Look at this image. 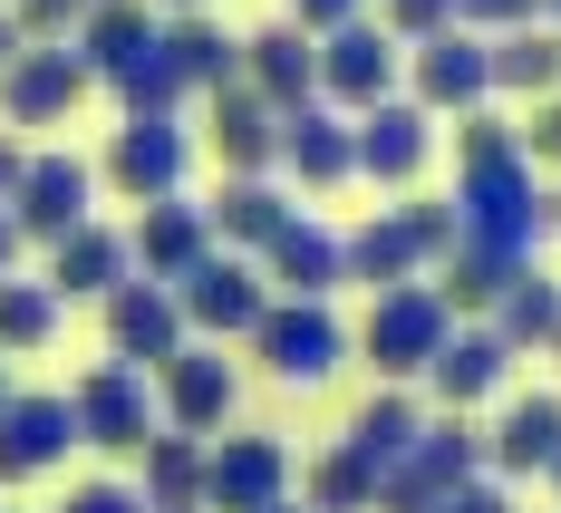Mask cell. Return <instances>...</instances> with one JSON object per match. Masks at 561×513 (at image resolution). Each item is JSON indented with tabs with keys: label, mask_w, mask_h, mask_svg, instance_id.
<instances>
[{
	"label": "cell",
	"mask_w": 561,
	"mask_h": 513,
	"mask_svg": "<svg viewBox=\"0 0 561 513\" xmlns=\"http://www.w3.org/2000/svg\"><path fill=\"white\" fill-rule=\"evenodd\" d=\"M252 349H262V368L280 388H330L339 358H348V330H339L330 300H280L272 290V310L252 320Z\"/></svg>",
	"instance_id": "cell-7"
},
{
	"label": "cell",
	"mask_w": 561,
	"mask_h": 513,
	"mask_svg": "<svg viewBox=\"0 0 561 513\" xmlns=\"http://www.w3.org/2000/svg\"><path fill=\"white\" fill-rule=\"evenodd\" d=\"M20 49H30V30H20V20H10V0H0V68H10Z\"/></svg>",
	"instance_id": "cell-43"
},
{
	"label": "cell",
	"mask_w": 561,
	"mask_h": 513,
	"mask_svg": "<svg viewBox=\"0 0 561 513\" xmlns=\"http://www.w3.org/2000/svg\"><path fill=\"white\" fill-rule=\"evenodd\" d=\"M204 214H214V242H224V252H262V242H272L300 204H280L272 174H224V194H214Z\"/></svg>",
	"instance_id": "cell-28"
},
{
	"label": "cell",
	"mask_w": 561,
	"mask_h": 513,
	"mask_svg": "<svg viewBox=\"0 0 561 513\" xmlns=\"http://www.w3.org/2000/svg\"><path fill=\"white\" fill-rule=\"evenodd\" d=\"M378 0H290V20L310 30V39H330V30H348V20H368Z\"/></svg>",
	"instance_id": "cell-41"
},
{
	"label": "cell",
	"mask_w": 561,
	"mask_h": 513,
	"mask_svg": "<svg viewBox=\"0 0 561 513\" xmlns=\"http://www.w3.org/2000/svg\"><path fill=\"white\" fill-rule=\"evenodd\" d=\"M0 407H10V368H0Z\"/></svg>",
	"instance_id": "cell-49"
},
{
	"label": "cell",
	"mask_w": 561,
	"mask_h": 513,
	"mask_svg": "<svg viewBox=\"0 0 561 513\" xmlns=\"http://www.w3.org/2000/svg\"><path fill=\"white\" fill-rule=\"evenodd\" d=\"M214 156H224V174H272L280 166V107L262 98V88H214Z\"/></svg>",
	"instance_id": "cell-25"
},
{
	"label": "cell",
	"mask_w": 561,
	"mask_h": 513,
	"mask_svg": "<svg viewBox=\"0 0 561 513\" xmlns=\"http://www.w3.org/2000/svg\"><path fill=\"white\" fill-rule=\"evenodd\" d=\"M20 242H30V232L10 224V204H0V282H10V262H20Z\"/></svg>",
	"instance_id": "cell-44"
},
{
	"label": "cell",
	"mask_w": 561,
	"mask_h": 513,
	"mask_svg": "<svg viewBox=\"0 0 561 513\" xmlns=\"http://www.w3.org/2000/svg\"><path fill=\"white\" fill-rule=\"evenodd\" d=\"M416 436H426V398H407V388H378V398L358 407V426H348V446L378 465V475H388V465L407 456Z\"/></svg>",
	"instance_id": "cell-33"
},
{
	"label": "cell",
	"mask_w": 561,
	"mask_h": 513,
	"mask_svg": "<svg viewBox=\"0 0 561 513\" xmlns=\"http://www.w3.org/2000/svg\"><path fill=\"white\" fill-rule=\"evenodd\" d=\"M126 242H136V272H146V282H184V272L214 252V214H204V204H184V194H165V204H146V214H136Z\"/></svg>",
	"instance_id": "cell-24"
},
{
	"label": "cell",
	"mask_w": 561,
	"mask_h": 513,
	"mask_svg": "<svg viewBox=\"0 0 561 513\" xmlns=\"http://www.w3.org/2000/svg\"><path fill=\"white\" fill-rule=\"evenodd\" d=\"M156 30H165V10H156V0H88V20H78V39H68V49L88 58V78H126L136 58L156 49Z\"/></svg>",
	"instance_id": "cell-26"
},
{
	"label": "cell",
	"mask_w": 561,
	"mask_h": 513,
	"mask_svg": "<svg viewBox=\"0 0 561 513\" xmlns=\"http://www.w3.org/2000/svg\"><path fill=\"white\" fill-rule=\"evenodd\" d=\"M378 20H388L397 39L416 49V39H436V30H455V0H378Z\"/></svg>",
	"instance_id": "cell-38"
},
{
	"label": "cell",
	"mask_w": 561,
	"mask_h": 513,
	"mask_svg": "<svg viewBox=\"0 0 561 513\" xmlns=\"http://www.w3.org/2000/svg\"><path fill=\"white\" fill-rule=\"evenodd\" d=\"M174 300H184V320H194V340H252V320L272 310V282H262V262L252 252H204L184 282H174Z\"/></svg>",
	"instance_id": "cell-9"
},
{
	"label": "cell",
	"mask_w": 561,
	"mask_h": 513,
	"mask_svg": "<svg viewBox=\"0 0 561 513\" xmlns=\"http://www.w3.org/2000/svg\"><path fill=\"white\" fill-rule=\"evenodd\" d=\"M561 88V20H533V30H504L494 39V98H552Z\"/></svg>",
	"instance_id": "cell-30"
},
{
	"label": "cell",
	"mask_w": 561,
	"mask_h": 513,
	"mask_svg": "<svg viewBox=\"0 0 561 513\" xmlns=\"http://www.w3.org/2000/svg\"><path fill=\"white\" fill-rule=\"evenodd\" d=\"M68 456H78V407L10 388V407H0V485H30V475H49Z\"/></svg>",
	"instance_id": "cell-19"
},
{
	"label": "cell",
	"mask_w": 561,
	"mask_h": 513,
	"mask_svg": "<svg viewBox=\"0 0 561 513\" xmlns=\"http://www.w3.org/2000/svg\"><path fill=\"white\" fill-rule=\"evenodd\" d=\"M552 456H561V388H523V398H504V417L484 426V475L523 485V475H542Z\"/></svg>",
	"instance_id": "cell-22"
},
{
	"label": "cell",
	"mask_w": 561,
	"mask_h": 513,
	"mask_svg": "<svg viewBox=\"0 0 561 513\" xmlns=\"http://www.w3.org/2000/svg\"><path fill=\"white\" fill-rule=\"evenodd\" d=\"M98 310H107V358H126V368H165L174 349L194 340V320H184L174 282H146V272H136V282H116Z\"/></svg>",
	"instance_id": "cell-11"
},
{
	"label": "cell",
	"mask_w": 561,
	"mask_h": 513,
	"mask_svg": "<svg viewBox=\"0 0 561 513\" xmlns=\"http://www.w3.org/2000/svg\"><path fill=\"white\" fill-rule=\"evenodd\" d=\"M455 214H465V242L513 252V262H533L542 232H561L552 224V184L523 156V126H504L494 107L455 116Z\"/></svg>",
	"instance_id": "cell-1"
},
{
	"label": "cell",
	"mask_w": 561,
	"mask_h": 513,
	"mask_svg": "<svg viewBox=\"0 0 561 513\" xmlns=\"http://www.w3.org/2000/svg\"><path fill=\"white\" fill-rule=\"evenodd\" d=\"M494 330H504L513 358H523V349H552V330H561V282L542 272V262H523V272H513V290L494 300Z\"/></svg>",
	"instance_id": "cell-32"
},
{
	"label": "cell",
	"mask_w": 561,
	"mask_h": 513,
	"mask_svg": "<svg viewBox=\"0 0 561 513\" xmlns=\"http://www.w3.org/2000/svg\"><path fill=\"white\" fill-rule=\"evenodd\" d=\"M194 513H204V504H194Z\"/></svg>",
	"instance_id": "cell-53"
},
{
	"label": "cell",
	"mask_w": 561,
	"mask_h": 513,
	"mask_svg": "<svg viewBox=\"0 0 561 513\" xmlns=\"http://www.w3.org/2000/svg\"><path fill=\"white\" fill-rule=\"evenodd\" d=\"M280 174L300 184V194H339L348 174H358V116L348 107H300V116H280Z\"/></svg>",
	"instance_id": "cell-17"
},
{
	"label": "cell",
	"mask_w": 561,
	"mask_h": 513,
	"mask_svg": "<svg viewBox=\"0 0 561 513\" xmlns=\"http://www.w3.org/2000/svg\"><path fill=\"white\" fill-rule=\"evenodd\" d=\"M272 513H310V504H290V494H280V504H272Z\"/></svg>",
	"instance_id": "cell-48"
},
{
	"label": "cell",
	"mask_w": 561,
	"mask_h": 513,
	"mask_svg": "<svg viewBox=\"0 0 561 513\" xmlns=\"http://www.w3.org/2000/svg\"><path fill=\"white\" fill-rule=\"evenodd\" d=\"M290 494V446L280 436H224L204 475V513H272Z\"/></svg>",
	"instance_id": "cell-20"
},
{
	"label": "cell",
	"mask_w": 561,
	"mask_h": 513,
	"mask_svg": "<svg viewBox=\"0 0 561 513\" xmlns=\"http://www.w3.org/2000/svg\"><path fill=\"white\" fill-rule=\"evenodd\" d=\"M20 166H30V156H20V146L0 136V204H10V184H20Z\"/></svg>",
	"instance_id": "cell-45"
},
{
	"label": "cell",
	"mask_w": 561,
	"mask_h": 513,
	"mask_svg": "<svg viewBox=\"0 0 561 513\" xmlns=\"http://www.w3.org/2000/svg\"><path fill=\"white\" fill-rule=\"evenodd\" d=\"M397 88H407V39H397L378 10L320 39V98H330V107L368 116V107H388Z\"/></svg>",
	"instance_id": "cell-6"
},
{
	"label": "cell",
	"mask_w": 561,
	"mask_h": 513,
	"mask_svg": "<svg viewBox=\"0 0 561 513\" xmlns=\"http://www.w3.org/2000/svg\"><path fill=\"white\" fill-rule=\"evenodd\" d=\"M513 388V349L494 320H455V340L436 349V368H426V398L455 407V417H474V407H494Z\"/></svg>",
	"instance_id": "cell-14"
},
{
	"label": "cell",
	"mask_w": 561,
	"mask_h": 513,
	"mask_svg": "<svg viewBox=\"0 0 561 513\" xmlns=\"http://www.w3.org/2000/svg\"><path fill=\"white\" fill-rule=\"evenodd\" d=\"M10 20H20L30 39H78V20H88V0H10Z\"/></svg>",
	"instance_id": "cell-39"
},
{
	"label": "cell",
	"mask_w": 561,
	"mask_h": 513,
	"mask_svg": "<svg viewBox=\"0 0 561 513\" xmlns=\"http://www.w3.org/2000/svg\"><path fill=\"white\" fill-rule=\"evenodd\" d=\"M523 156L561 174V88H552V98H533V107H523Z\"/></svg>",
	"instance_id": "cell-40"
},
{
	"label": "cell",
	"mask_w": 561,
	"mask_h": 513,
	"mask_svg": "<svg viewBox=\"0 0 561 513\" xmlns=\"http://www.w3.org/2000/svg\"><path fill=\"white\" fill-rule=\"evenodd\" d=\"M58 300L49 282H0V358H30V349H49L58 340Z\"/></svg>",
	"instance_id": "cell-35"
},
{
	"label": "cell",
	"mask_w": 561,
	"mask_h": 513,
	"mask_svg": "<svg viewBox=\"0 0 561 513\" xmlns=\"http://www.w3.org/2000/svg\"><path fill=\"white\" fill-rule=\"evenodd\" d=\"M552 20H561V0H552Z\"/></svg>",
	"instance_id": "cell-52"
},
{
	"label": "cell",
	"mask_w": 561,
	"mask_h": 513,
	"mask_svg": "<svg viewBox=\"0 0 561 513\" xmlns=\"http://www.w3.org/2000/svg\"><path fill=\"white\" fill-rule=\"evenodd\" d=\"M242 88H262L280 116L320 107V39H310L300 20H280V30H252V39H242Z\"/></svg>",
	"instance_id": "cell-21"
},
{
	"label": "cell",
	"mask_w": 561,
	"mask_h": 513,
	"mask_svg": "<svg viewBox=\"0 0 561 513\" xmlns=\"http://www.w3.org/2000/svg\"><path fill=\"white\" fill-rule=\"evenodd\" d=\"M455 340V300L436 282H397L368 300V330H358V358L388 378V388H416L436 368V349Z\"/></svg>",
	"instance_id": "cell-3"
},
{
	"label": "cell",
	"mask_w": 561,
	"mask_h": 513,
	"mask_svg": "<svg viewBox=\"0 0 561 513\" xmlns=\"http://www.w3.org/2000/svg\"><path fill=\"white\" fill-rule=\"evenodd\" d=\"M116 282H136V242H126L116 224L88 214L68 242H49V290H58V300H107Z\"/></svg>",
	"instance_id": "cell-23"
},
{
	"label": "cell",
	"mask_w": 561,
	"mask_h": 513,
	"mask_svg": "<svg viewBox=\"0 0 561 513\" xmlns=\"http://www.w3.org/2000/svg\"><path fill=\"white\" fill-rule=\"evenodd\" d=\"M78 98H88V58L68 39H30L0 68V126H58Z\"/></svg>",
	"instance_id": "cell-12"
},
{
	"label": "cell",
	"mask_w": 561,
	"mask_h": 513,
	"mask_svg": "<svg viewBox=\"0 0 561 513\" xmlns=\"http://www.w3.org/2000/svg\"><path fill=\"white\" fill-rule=\"evenodd\" d=\"M204 475H214V446L184 436V426H165V436L136 456V485H146V504H156V513H194V504H204Z\"/></svg>",
	"instance_id": "cell-29"
},
{
	"label": "cell",
	"mask_w": 561,
	"mask_h": 513,
	"mask_svg": "<svg viewBox=\"0 0 561 513\" xmlns=\"http://www.w3.org/2000/svg\"><path fill=\"white\" fill-rule=\"evenodd\" d=\"M552 224H561V184H552Z\"/></svg>",
	"instance_id": "cell-50"
},
{
	"label": "cell",
	"mask_w": 561,
	"mask_h": 513,
	"mask_svg": "<svg viewBox=\"0 0 561 513\" xmlns=\"http://www.w3.org/2000/svg\"><path fill=\"white\" fill-rule=\"evenodd\" d=\"M58 513H156V504H146L136 475H98V485H68V504H58Z\"/></svg>",
	"instance_id": "cell-37"
},
{
	"label": "cell",
	"mask_w": 561,
	"mask_h": 513,
	"mask_svg": "<svg viewBox=\"0 0 561 513\" xmlns=\"http://www.w3.org/2000/svg\"><path fill=\"white\" fill-rule=\"evenodd\" d=\"M436 166V107L416 98H388V107L358 116V174L388 184V194H416V174Z\"/></svg>",
	"instance_id": "cell-15"
},
{
	"label": "cell",
	"mask_w": 561,
	"mask_h": 513,
	"mask_svg": "<svg viewBox=\"0 0 561 513\" xmlns=\"http://www.w3.org/2000/svg\"><path fill=\"white\" fill-rule=\"evenodd\" d=\"M455 20H465V30H484V39H504V30L552 20V0H455Z\"/></svg>",
	"instance_id": "cell-36"
},
{
	"label": "cell",
	"mask_w": 561,
	"mask_h": 513,
	"mask_svg": "<svg viewBox=\"0 0 561 513\" xmlns=\"http://www.w3.org/2000/svg\"><path fill=\"white\" fill-rule=\"evenodd\" d=\"M455 242H465V214L455 204H388L378 224L348 232V282H368V290L436 282V262H446Z\"/></svg>",
	"instance_id": "cell-2"
},
{
	"label": "cell",
	"mask_w": 561,
	"mask_h": 513,
	"mask_svg": "<svg viewBox=\"0 0 561 513\" xmlns=\"http://www.w3.org/2000/svg\"><path fill=\"white\" fill-rule=\"evenodd\" d=\"M156 398H165V426H184V436H224L242 378H232V358L214 340H184L165 368H156Z\"/></svg>",
	"instance_id": "cell-13"
},
{
	"label": "cell",
	"mask_w": 561,
	"mask_h": 513,
	"mask_svg": "<svg viewBox=\"0 0 561 513\" xmlns=\"http://www.w3.org/2000/svg\"><path fill=\"white\" fill-rule=\"evenodd\" d=\"M542 485H552V504H561V456H552V465H542Z\"/></svg>",
	"instance_id": "cell-46"
},
{
	"label": "cell",
	"mask_w": 561,
	"mask_h": 513,
	"mask_svg": "<svg viewBox=\"0 0 561 513\" xmlns=\"http://www.w3.org/2000/svg\"><path fill=\"white\" fill-rule=\"evenodd\" d=\"M98 174H107L126 204H165V194H184V174H194V126L184 116H126L107 136V156H98Z\"/></svg>",
	"instance_id": "cell-8"
},
{
	"label": "cell",
	"mask_w": 561,
	"mask_h": 513,
	"mask_svg": "<svg viewBox=\"0 0 561 513\" xmlns=\"http://www.w3.org/2000/svg\"><path fill=\"white\" fill-rule=\"evenodd\" d=\"M513 252H484V242H455L446 262H436V290L455 300V320H494V300L513 290Z\"/></svg>",
	"instance_id": "cell-31"
},
{
	"label": "cell",
	"mask_w": 561,
	"mask_h": 513,
	"mask_svg": "<svg viewBox=\"0 0 561 513\" xmlns=\"http://www.w3.org/2000/svg\"><path fill=\"white\" fill-rule=\"evenodd\" d=\"M407 98L436 107V116H474L494 98V39L465 30V20L436 30V39H416V49H407Z\"/></svg>",
	"instance_id": "cell-10"
},
{
	"label": "cell",
	"mask_w": 561,
	"mask_h": 513,
	"mask_svg": "<svg viewBox=\"0 0 561 513\" xmlns=\"http://www.w3.org/2000/svg\"><path fill=\"white\" fill-rule=\"evenodd\" d=\"M378 485H388V475H378V465L339 436L330 456L310 465V494H300V504H310V513H378Z\"/></svg>",
	"instance_id": "cell-34"
},
{
	"label": "cell",
	"mask_w": 561,
	"mask_h": 513,
	"mask_svg": "<svg viewBox=\"0 0 561 513\" xmlns=\"http://www.w3.org/2000/svg\"><path fill=\"white\" fill-rule=\"evenodd\" d=\"M484 475V426L474 417H426V436L388 465V485H378V513H446L465 485Z\"/></svg>",
	"instance_id": "cell-4"
},
{
	"label": "cell",
	"mask_w": 561,
	"mask_h": 513,
	"mask_svg": "<svg viewBox=\"0 0 561 513\" xmlns=\"http://www.w3.org/2000/svg\"><path fill=\"white\" fill-rule=\"evenodd\" d=\"M165 58H174V78L194 98H214V88L242 78V39H232L214 10H165Z\"/></svg>",
	"instance_id": "cell-27"
},
{
	"label": "cell",
	"mask_w": 561,
	"mask_h": 513,
	"mask_svg": "<svg viewBox=\"0 0 561 513\" xmlns=\"http://www.w3.org/2000/svg\"><path fill=\"white\" fill-rule=\"evenodd\" d=\"M446 513H523V504H513V485H504V475H474V485H465Z\"/></svg>",
	"instance_id": "cell-42"
},
{
	"label": "cell",
	"mask_w": 561,
	"mask_h": 513,
	"mask_svg": "<svg viewBox=\"0 0 561 513\" xmlns=\"http://www.w3.org/2000/svg\"><path fill=\"white\" fill-rule=\"evenodd\" d=\"M156 10H214V0H156Z\"/></svg>",
	"instance_id": "cell-47"
},
{
	"label": "cell",
	"mask_w": 561,
	"mask_h": 513,
	"mask_svg": "<svg viewBox=\"0 0 561 513\" xmlns=\"http://www.w3.org/2000/svg\"><path fill=\"white\" fill-rule=\"evenodd\" d=\"M68 407H78V446H98V456H146V446L165 436L156 368H126V358L88 368V378L68 388Z\"/></svg>",
	"instance_id": "cell-5"
},
{
	"label": "cell",
	"mask_w": 561,
	"mask_h": 513,
	"mask_svg": "<svg viewBox=\"0 0 561 513\" xmlns=\"http://www.w3.org/2000/svg\"><path fill=\"white\" fill-rule=\"evenodd\" d=\"M88 194H98V166H78V156H30L20 184H10V224L30 232V242H68V232L88 224Z\"/></svg>",
	"instance_id": "cell-16"
},
{
	"label": "cell",
	"mask_w": 561,
	"mask_h": 513,
	"mask_svg": "<svg viewBox=\"0 0 561 513\" xmlns=\"http://www.w3.org/2000/svg\"><path fill=\"white\" fill-rule=\"evenodd\" d=\"M552 358H561V330H552Z\"/></svg>",
	"instance_id": "cell-51"
},
{
	"label": "cell",
	"mask_w": 561,
	"mask_h": 513,
	"mask_svg": "<svg viewBox=\"0 0 561 513\" xmlns=\"http://www.w3.org/2000/svg\"><path fill=\"white\" fill-rule=\"evenodd\" d=\"M252 262H262V282H280V300H330L348 282V232H330L320 214H290Z\"/></svg>",
	"instance_id": "cell-18"
}]
</instances>
